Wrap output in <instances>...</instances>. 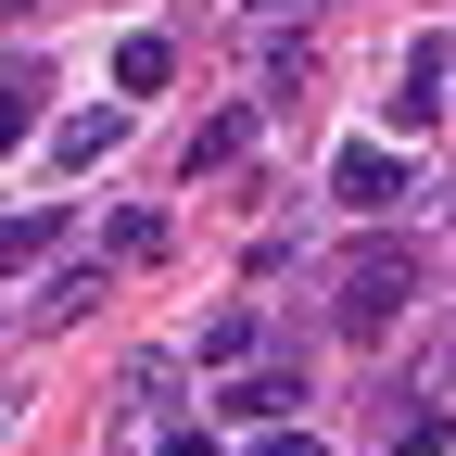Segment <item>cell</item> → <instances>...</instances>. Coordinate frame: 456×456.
Returning <instances> with one entry per match:
<instances>
[{"label": "cell", "instance_id": "cell-8", "mask_svg": "<svg viewBox=\"0 0 456 456\" xmlns=\"http://www.w3.org/2000/svg\"><path fill=\"white\" fill-rule=\"evenodd\" d=\"M165 77H178V51H165L152 26H140V38H114V89H165Z\"/></svg>", "mask_w": 456, "mask_h": 456}, {"label": "cell", "instance_id": "cell-15", "mask_svg": "<svg viewBox=\"0 0 456 456\" xmlns=\"http://www.w3.org/2000/svg\"><path fill=\"white\" fill-rule=\"evenodd\" d=\"M254 13H266V26H279V13H292V0H254Z\"/></svg>", "mask_w": 456, "mask_h": 456}, {"label": "cell", "instance_id": "cell-5", "mask_svg": "<svg viewBox=\"0 0 456 456\" xmlns=\"http://www.w3.org/2000/svg\"><path fill=\"white\" fill-rule=\"evenodd\" d=\"M64 254V203H38V216H0V279L13 266H51Z\"/></svg>", "mask_w": 456, "mask_h": 456}, {"label": "cell", "instance_id": "cell-10", "mask_svg": "<svg viewBox=\"0 0 456 456\" xmlns=\"http://www.w3.org/2000/svg\"><path fill=\"white\" fill-rule=\"evenodd\" d=\"M380 431H393V456H444V444H456L444 406H406V419H380Z\"/></svg>", "mask_w": 456, "mask_h": 456}, {"label": "cell", "instance_id": "cell-12", "mask_svg": "<svg viewBox=\"0 0 456 456\" xmlns=\"http://www.w3.org/2000/svg\"><path fill=\"white\" fill-rule=\"evenodd\" d=\"M26 102H38V77H0V152H26V127H38Z\"/></svg>", "mask_w": 456, "mask_h": 456}, {"label": "cell", "instance_id": "cell-2", "mask_svg": "<svg viewBox=\"0 0 456 456\" xmlns=\"http://www.w3.org/2000/svg\"><path fill=\"white\" fill-rule=\"evenodd\" d=\"M444 77H456V51L419 38V51H406V77H393V140H419L431 114H444Z\"/></svg>", "mask_w": 456, "mask_h": 456}, {"label": "cell", "instance_id": "cell-3", "mask_svg": "<svg viewBox=\"0 0 456 456\" xmlns=\"http://www.w3.org/2000/svg\"><path fill=\"white\" fill-rule=\"evenodd\" d=\"M330 191H342V203H355V216H380V203H406V165H393L380 140H355V152H342V165H330Z\"/></svg>", "mask_w": 456, "mask_h": 456}, {"label": "cell", "instance_id": "cell-11", "mask_svg": "<svg viewBox=\"0 0 456 456\" xmlns=\"http://www.w3.org/2000/svg\"><path fill=\"white\" fill-rule=\"evenodd\" d=\"M114 140H127V114H77V127H64V165H102Z\"/></svg>", "mask_w": 456, "mask_h": 456}, {"label": "cell", "instance_id": "cell-6", "mask_svg": "<svg viewBox=\"0 0 456 456\" xmlns=\"http://www.w3.org/2000/svg\"><path fill=\"white\" fill-rule=\"evenodd\" d=\"M254 152V114L241 102H228V114H203V127H191V165H203V178H216V165H241Z\"/></svg>", "mask_w": 456, "mask_h": 456}, {"label": "cell", "instance_id": "cell-7", "mask_svg": "<svg viewBox=\"0 0 456 456\" xmlns=\"http://www.w3.org/2000/svg\"><path fill=\"white\" fill-rule=\"evenodd\" d=\"M254 342H266V317H254V305L203 317V368H254Z\"/></svg>", "mask_w": 456, "mask_h": 456}, {"label": "cell", "instance_id": "cell-9", "mask_svg": "<svg viewBox=\"0 0 456 456\" xmlns=\"http://www.w3.org/2000/svg\"><path fill=\"white\" fill-rule=\"evenodd\" d=\"M89 305H102V266H64V279H51L26 317H38V330H64V317H89Z\"/></svg>", "mask_w": 456, "mask_h": 456}, {"label": "cell", "instance_id": "cell-13", "mask_svg": "<svg viewBox=\"0 0 456 456\" xmlns=\"http://www.w3.org/2000/svg\"><path fill=\"white\" fill-rule=\"evenodd\" d=\"M254 456H317V431H266V444H254Z\"/></svg>", "mask_w": 456, "mask_h": 456}, {"label": "cell", "instance_id": "cell-4", "mask_svg": "<svg viewBox=\"0 0 456 456\" xmlns=\"http://www.w3.org/2000/svg\"><path fill=\"white\" fill-rule=\"evenodd\" d=\"M292 406H305V368H241V380H228V419H266V431H292Z\"/></svg>", "mask_w": 456, "mask_h": 456}, {"label": "cell", "instance_id": "cell-14", "mask_svg": "<svg viewBox=\"0 0 456 456\" xmlns=\"http://www.w3.org/2000/svg\"><path fill=\"white\" fill-rule=\"evenodd\" d=\"M165 456H216V444H203V431H165Z\"/></svg>", "mask_w": 456, "mask_h": 456}, {"label": "cell", "instance_id": "cell-1", "mask_svg": "<svg viewBox=\"0 0 456 456\" xmlns=\"http://www.w3.org/2000/svg\"><path fill=\"white\" fill-rule=\"evenodd\" d=\"M406 305H419V254H406V241H355V254H342V279H330V317L355 330V342H380Z\"/></svg>", "mask_w": 456, "mask_h": 456}]
</instances>
